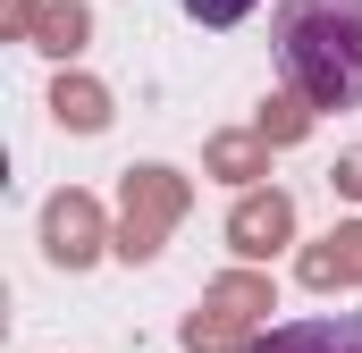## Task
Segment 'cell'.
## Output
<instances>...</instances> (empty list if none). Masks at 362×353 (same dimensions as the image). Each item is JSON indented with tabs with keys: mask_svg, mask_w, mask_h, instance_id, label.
<instances>
[{
	"mask_svg": "<svg viewBox=\"0 0 362 353\" xmlns=\"http://www.w3.org/2000/svg\"><path fill=\"white\" fill-rule=\"evenodd\" d=\"M270 51L286 92H303L320 118L362 109V0H278Z\"/></svg>",
	"mask_w": 362,
	"mask_h": 353,
	"instance_id": "1",
	"label": "cell"
},
{
	"mask_svg": "<svg viewBox=\"0 0 362 353\" xmlns=\"http://www.w3.org/2000/svg\"><path fill=\"white\" fill-rule=\"evenodd\" d=\"M185 210H194V176L169 169V160H135V169L118 176V253L110 261L152 269L169 253V236L185 227Z\"/></svg>",
	"mask_w": 362,
	"mask_h": 353,
	"instance_id": "2",
	"label": "cell"
},
{
	"mask_svg": "<svg viewBox=\"0 0 362 353\" xmlns=\"http://www.w3.org/2000/svg\"><path fill=\"white\" fill-rule=\"evenodd\" d=\"M118 253V219L101 210V193H85V185H59L51 202H42V261L51 269H93Z\"/></svg>",
	"mask_w": 362,
	"mask_h": 353,
	"instance_id": "3",
	"label": "cell"
},
{
	"mask_svg": "<svg viewBox=\"0 0 362 353\" xmlns=\"http://www.w3.org/2000/svg\"><path fill=\"white\" fill-rule=\"evenodd\" d=\"M295 244V193L286 185H253V193H236V210H228V253L245 269L278 261Z\"/></svg>",
	"mask_w": 362,
	"mask_h": 353,
	"instance_id": "4",
	"label": "cell"
},
{
	"mask_svg": "<svg viewBox=\"0 0 362 353\" xmlns=\"http://www.w3.org/2000/svg\"><path fill=\"white\" fill-rule=\"evenodd\" d=\"M295 277H303L312 294H354L362 286V219H337L320 244H303V253H295Z\"/></svg>",
	"mask_w": 362,
	"mask_h": 353,
	"instance_id": "5",
	"label": "cell"
},
{
	"mask_svg": "<svg viewBox=\"0 0 362 353\" xmlns=\"http://www.w3.org/2000/svg\"><path fill=\"white\" fill-rule=\"evenodd\" d=\"M202 176H219V185H236V193H253V185L270 176V143H262L253 126H219V135H202Z\"/></svg>",
	"mask_w": 362,
	"mask_h": 353,
	"instance_id": "6",
	"label": "cell"
},
{
	"mask_svg": "<svg viewBox=\"0 0 362 353\" xmlns=\"http://www.w3.org/2000/svg\"><path fill=\"white\" fill-rule=\"evenodd\" d=\"M253 353H362V311H312V320H286V328H270Z\"/></svg>",
	"mask_w": 362,
	"mask_h": 353,
	"instance_id": "7",
	"label": "cell"
},
{
	"mask_svg": "<svg viewBox=\"0 0 362 353\" xmlns=\"http://www.w3.org/2000/svg\"><path fill=\"white\" fill-rule=\"evenodd\" d=\"M262 337H270L262 320H245V311H219V303H194V311L177 320V345H185V353H253Z\"/></svg>",
	"mask_w": 362,
	"mask_h": 353,
	"instance_id": "8",
	"label": "cell"
},
{
	"mask_svg": "<svg viewBox=\"0 0 362 353\" xmlns=\"http://www.w3.org/2000/svg\"><path fill=\"white\" fill-rule=\"evenodd\" d=\"M51 118L68 126V135H101L110 118H118V92L85 76V68H59V85H51Z\"/></svg>",
	"mask_w": 362,
	"mask_h": 353,
	"instance_id": "9",
	"label": "cell"
},
{
	"mask_svg": "<svg viewBox=\"0 0 362 353\" xmlns=\"http://www.w3.org/2000/svg\"><path fill=\"white\" fill-rule=\"evenodd\" d=\"M202 303H219V311H245V320H262L270 328V311H278V286H270V269H219L211 286H202Z\"/></svg>",
	"mask_w": 362,
	"mask_h": 353,
	"instance_id": "10",
	"label": "cell"
},
{
	"mask_svg": "<svg viewBox=\"0 0 362 353\" xmlns=\"http://www.w3.org/2000/svg\"><path fill=\"white\" fill-rule=\"evenodd\" d=\"M93 42V8L85 0H51L42 8V25H34V51L42 59H59V68H76V51Z\"/></svg>",
	"mask_w": 362,
	"mask_h": 353,
	"instance_id": "11",
	"label": "cell"
},
{
	"mask_svg": "<svg viewBox=\"0 0 362 353\" xmlns=\"http://www.w3.org/2000/svg\"><path fill=\"white\" fill-rule=\"evenodd\" d=\"M312 126H320V109H312V101H303V92H286V85H278L270 101H262V109H253V135H262V143H270V152H286V143H303V135H312Z\"/></svg>",
	"mask_w": 362,
	"mask_h": 353,
	"instance_id": "12",
	"label": "cell"
},
{
	"mask_svg": "<svg viewBox=\"0 0 362 353\" xmlns=\"http://www.w3.org/2000/svg\"><path fill=\"white\" fill-rule=\"evenodd\" d=\"M253 8H262V0H185V17H194V25H211V34H219V25H245Z\"/></svg>",
	"mask_w": 362,
	"mask_h": 353,
	"instance_id": "13",
	"label": "cell"
},
{
	"mask_svg": "<svg viewBox=\"0 0 362 353\" xmlns=\"http://www.w3.org/2000/svg\"><path fill=\"white\" fill-rule=\"evenodd\" d=\"M42 8H51V0H0V34H8V42H34Z\"/></svg>",
	"mask_w": 362,
	"mask_h": 353,
	"instance_id": "14",
	"label": "cell"
},
{
	"mask_svg": "<svg viewBox=\"0 0 362 353\" xmlns=\"http://www.w3.org/2000/svg\"><path fill=\"white\" fill-rule=\"evenodd\" d=\"M329 185H337L346 202H362V143H354V152H337V169H329Z\"/></svg>",
	"mask_w": 362,
	"mask_h": 353,
	"instance_id": "15",
	"label": "cell"
}]
</instances>
